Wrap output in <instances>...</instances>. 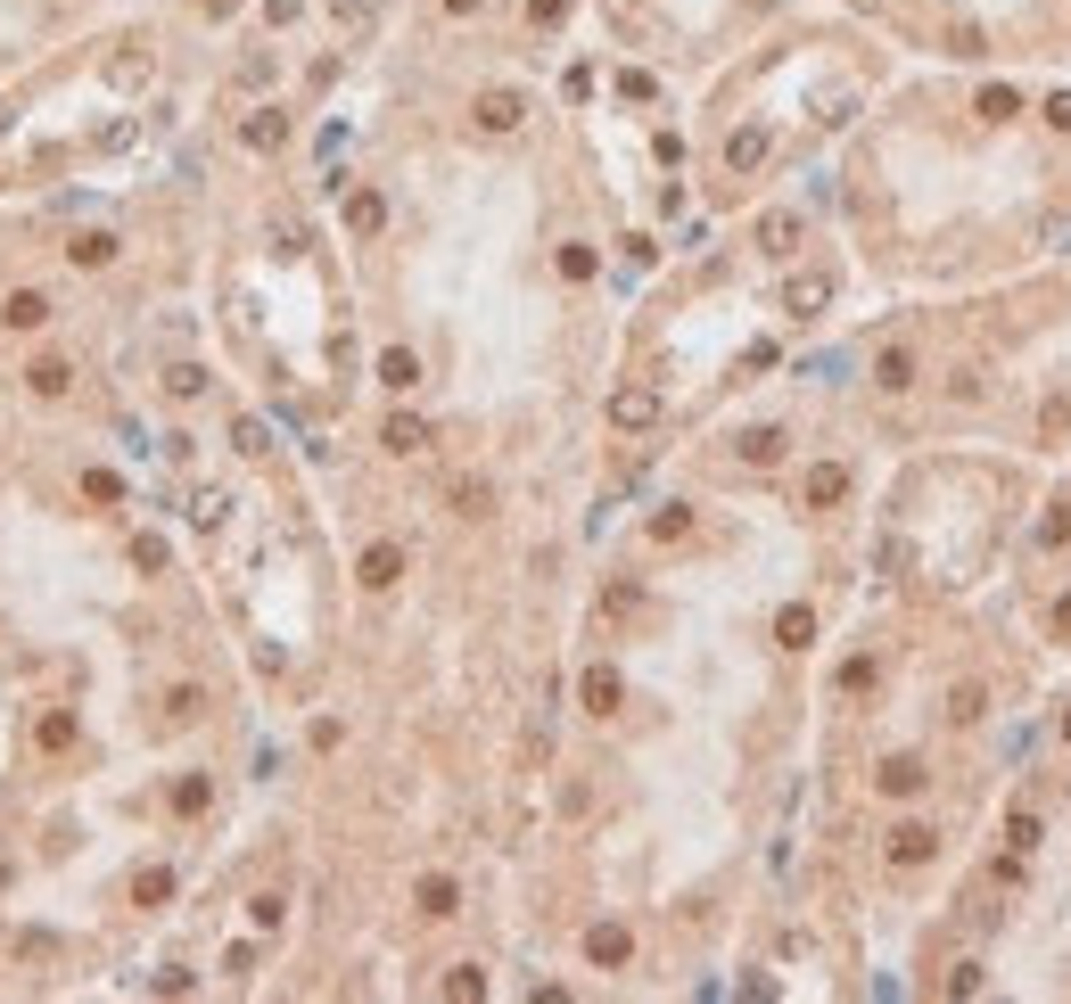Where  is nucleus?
I'll use <instances>...</instances> for the list:
<instances>
[{
  "instance_id": "7ed1b4c3",
  "label": "nucleus",
  "mask_w": 1071,
  "mask_h": 1004,
  "mask_svg": "<svg viewBox=\"0 0 1071 1004\" xmlns=\"http://www.w3.org/2000/svg\"><path fill=\"white\" fill-rule=\"evenodd\" d=\"M25 379H34V395H66V379H75V371H66V363H58V354H50V363H34V371H25Z\"/></svg>"
},
{
  "instance_id": "39448f33",
  "label": "nucleus",
  "mask_w": 1071,
  "mask_h": 1004,
  "mask_svg": "<svg viewBox=\"0 0 1071 1004\" xmlns=\"http://www.w3.org/2000/svg\"><path fill=\"white\" fill-rule=\"evenodd\" d=\"M610 420H619V428H643V420H652V395H619V404H610Z\"/></svg>"
},
{
  "instance_id": "423d86ee",
  "label": "nucleus",
  "mask_w": 1071,
  "mask_h": 1004,
  "mask_svg": "<svg viewBox=\"0 0 1071 1004\" xmlns=\"http://www.w3.org/2000/svg\"><path fill=\"white\" fill-rule=\"evenodd\" d=\"M34 742H41V749H66V742H75V717H41Z\"/></svg>"
},
{
  "instance_id": "f03ea898",
  "label": "nucleus",
  "mask_w": 1071,
  "mask_h": 1004,
  "mask_svg": "<svg viewBox=\"0 0 1071 1004\" xmlns=\"http://www.w3.org/2000/svg\"><path fill=\"white\" fill-rule=\"evenodd\" d=\"M66 256H75L83 272H99V264H115V240H108V231H83V240L66 247Z\"/></svg>"
},
{
  "instance_id": "0eeeda50",
  "label": "nucleus",
  "mask_w": 1071,
  "mask_h": 1004,
  "mask_svg": "<svg viewBox=\"0 0 1071 1004\" xmlns=\"http://www.w3.org/2000/svg\"><path fill=\"white\" fill-rule=\"evenodd\" d=\"M363 585H395V552H388V543H379V552L363 560Z\"/></svg>"
},
{
  "instance_id": "20e7f679",
  "label": "nucleus",
  "mask_w": 1071,
  "mask_h": 1004,
  "mask_svg": "<svg viewBox=\"0 0 1071 1004\" xmlns=\"http://www.w3.org/2000/svg\"><path fill=\"white\" fill-rule=\"evenodd\" d=\"M478 115H487L495 132H511V124H520V99H511V91H495V99H478Z\"/></svg>"
},
{
  "instance_id": "f257e3e1",
  "label": "nucleus",
  "mask_w": 1071,
  "mask_h": 1004,
  "mask_svg": "<svg viewBox=\"0 0 1071 1004\" xmlns=\"http://www.w3.org/2000/svg\"><path fill=\"white\" fill-rule=\"evenodd\" d=\"M0 321H9V330H41V321H50V297H41V289H17V297L0 305Z\"/></svg>"
}]
</instances>
